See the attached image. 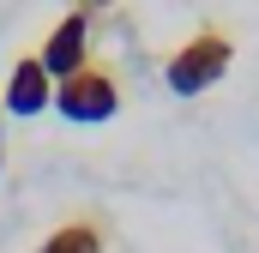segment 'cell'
Listing matches in <instances>:
<instances>
[{
	"instance_id": "2",
	"label": "cell",
	"mask_w": 259,
	"mask_h": 253,
	"mask_svg": "<svg viewBox=\"0 0 259 253\" xmlns=\"http://www.w3.org/2000/svg\"><path fill=\"white\" fill-rule=\"evenodd\" d=\"M55 115L72 126H103L121 115V78L109 72V66H84V72H72V78H61L55 85Z\"/></svg>"
},
{
	"instance_id": "3",
	"label": "cell",
	"mask_w": 259,
	"mask_h": 253,
	"mask_svg": "<svg viewBox=\"0 0 259 253\" xmlns=\"http://www.w3.org/2000/svg\"><path fill=\"white\" fill-rule=\"evenodd\" d=\"M91 36H97V30H91V12H84V6H78V12H66L61 24L49 30V43L36 49L42 72H49L55 85L72 78V72H84V66H91Z\"/></svg>"
},
{
	"instance_id": "4",
	"label": "cell",
	"mask_w": 259,
	"mask_h": 253,
	"mask_svg": "<svg viewBox=\"0 0 259 253\" xmlns=\"http://www.w3.org/2000/svg\"><path fill=\"white\" fill-rule=\"evenodd\" d=\"M0 109L18 115V121H36L42 109H55V78L42 72L36 55H18L12 72H6V91H0Z\"/></svg>"
},
{
	"instance_id": "1",
	"label": "cell",
	"mask_w": 259,
	"mask_h": 253,
	"mask_svg": "<svg viewBox=\"0 0 259 253\" xmlns=\"http://www.w3.org/2000/svg\"><path fill=\"white\" fill-rule=\"evenodd\" d=\"M229 61H235V36L217 30V24H199L193 36L163 61V85H169L175 97H205L211 85H223Z\"/></svg>"
},
{
	"instance_id": "6",
	"label": "cell",
	"mask_w": 259,
	"mask_h": 253,
	"mask_svg": "<svg viewBox=\"0 0 259 253\" xmlns=\"http://www.w3.org/2000/svg\"><path fill=\"white\" fill-rule=\"evenodd\" d=\"M109 6H115V0H84V12H109Z\"/></svg>"
},
{
	"instance_id": "5",
	"label": "cell",
	"mask_w": 259,
	"mask_h": 253,
	"mask_svg": "<svg viewBox=\"0 0 259 253\" xmlns=\"http://www.w3.org/2000/svg\"><path fill=\"white\" fill-rule=\"evenodd\" d=\"M36 253H109V241H103V223L97 217H66V223L49 229V241Z\"/></svg>"
},
{
	"instance_id": "7",
	"label": "cell",
	"mask_w": 259,
	"mask_h": 253,
	"mask_svg": "<svg viewBox=\"0 0 259 253\" xmlns=\"http://www.w3.org/2000/svg\"><path fill=\"white\" fill-rule=\"evenodd\" d=\"M0 169H6V133H0Z\"/></svg>"
}]
</instances>
